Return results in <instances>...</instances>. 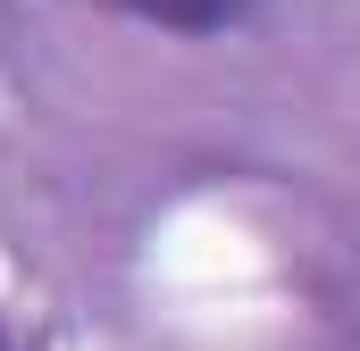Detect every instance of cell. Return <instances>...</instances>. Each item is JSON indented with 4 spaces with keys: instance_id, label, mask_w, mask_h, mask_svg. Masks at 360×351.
<instances>
[{
    "instance_id": "2",
    "label": "cell",
    "mask_w": 360,
    "mask_h": 351,
    "mask_svg": "<svg viewBox=\"0 0 360 351\" xmlns=\"http://www.w3.org/2000/svg\"><path fill=\"white\" fill-rule=\"evenodd\" d=\"M0 351H17V343H8V326H0Z\"/></svg>"
},
{
    "instance_id": "1",
    "label": "cell",
    "mask_w": 360,
    "mask_h": 351,
    "mask_svg": "<svg viewBox=\"0 0 360 351\" xmlns=\"http://www.w3.org/2000/svg\"><path fill=\"white\" fill-rule=\"evenodd\" d=\"M109 8H126L143 25H176V34H218L243 17V0H109Z\"/></svg>"
}]
</instances>
